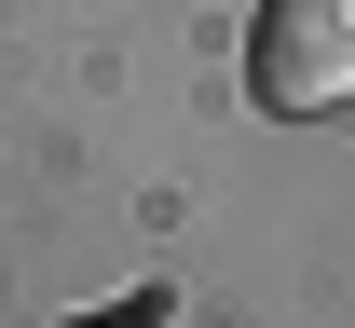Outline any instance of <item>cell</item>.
Returning <instances> with one entry per match:
<instances>
[{
	"mask_svg": "<svg viewBox=\"0 0 355 328\" xmlns=\"http://www.w3.org/2000/svg\"><path fill=\"white\" fill-rule=\"evenodd\" d=\"M246 96L287 123L355 110V0H260L246 14Z\"/></svg>",
	"mask_w": 355,
	"mask_h": 328,
	"instance_id": "1",
	"label": "cell"
}]
</instances>
